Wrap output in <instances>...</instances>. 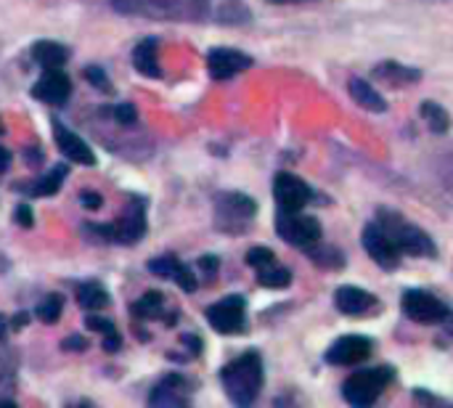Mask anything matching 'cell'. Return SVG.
Here are the masks:
<instances>
[{
	"mask_svg": "<svg viewBox=\"0 0 453 408\" xmlns=\"http://www.w3.org/2000/svg\"><path fill=\"white\" fill-rule=\"evenodd\" d=\"M369 356H372V340L361 335H348V337H340L326 350L324 358L332 366H356V364H364Z\"/></svg>",
	"mask_w": 453,
	"mask_h": 408,
	"instance_id": "cell-12",
	"label": "cell"
},
{
	"mask_svg": "<svg viewBox=\"0 0 453 408\" xmlns=\"http://www.w3.org/2000/svg\"><path fill=\"white\" fill-rule=\"evenodd\" d=\"M334 303L345 316H366L380 308V300L358 287H340L334 295Z\"/></svg>",
	"mask_w": 453,
	"mask_h": 408,
	"instance_id": "cell-17",
	"label": "cell"
},
{
	"mask_svg": "<svg viewBox=\"0 0 453 408\" xmlns=\"http://www.w3.org/2000/svg\"><path fill=\"white\" fill-rule=\"evenodd\" d=\"M188 404V382L178 374L165 377L149 396V406L154 408H180Z\"/></svg>",
	"mask_w": 453,
	"mask_h": 408,
	"instance_id": "cell-14",
	"label": "cell"
},
{
	"mask_svg": "<svg viewBox=\"0 0 453 408\" xmlns=\"http://www.w3.org/2000/svg\"><path fill=\"white\" fill-rule=\"evenodd\" d=\"M380 215H382V218H380L382 228L390 234V239L395 242V247L401 250V255H411V258H435V255H438L433 239H430L422 228L406 223L398 212L382 210Z\"/></svg>",
	"mask_w": 453,
	"mask_h": 408,
	"instance_id": "cell-3",
	"label": "cell"
},
{
	"mask_svg": "<svg viewBox=\"0 0 453 408\" xmlns=\"http://www.w3.org/2000/svg\"><path fill=\"white\" fill-rule=\"evenodd\" d=\"M96 231L101 236L117 242V244H135V242H141V236L146 234V202L141 196H133L125 204V210H122V215H119L117 223L101 226Z\"/></svg>",
	"mask_w": 453,
	"mask_h": 408,
	"instance_id": "cell-7",
	"label": "cell"
},
{
	"mask_svg": "<svg viewBox=\"0 0 453 408\" xmlns=\"http://www.w3.org/2000/svg\"><path fill=\"white\" fill-rule=\"evenodd\" d=\"M117 13L159 21H204L218 19L212 0H109Z\"/></svg>",
	"mask_w": 453,
	"mask_h": 408,
	"instance_id": "cell-1",
	"label": "cell"
},
{
	"mask_svg": "<svg viewBox=\"0 0 453 408\" xmlns=\"http://www.w3.org/2000/svg\"><path fill=\"white\" fill-rule=\"evenodd\" d=\"M64 348H66V350L80 353V350H85V348H88V343H85L82 337H66V340H64Z\"/></svg>",
	"mask_w": 453,
	"mask_h": 408,
	"instance_id": "cell-37",
	"label": "cell"
},
{
	"mask_svg": "<svg viewBox=\"0 0 453 408\" xmlns=\"http://www.w3.org/2000/svg\"><path fill=\"white\" fill-rule=\"evenodd\" d=\"M422 117L427 119V125L433 127V133H449V125H451V119H449V112L441 106V104H433V101H425L422 104Z\"/></svg>",
	"mask_w": 453,
	"mask_h": 408,
	"instance_id": "cell-27",
	"label": "cell"
},
{
	"mask_svg": "<svg viewBox=\"0 0 453 408\" xmlns=\"http://www.w3.org/2000/svg\"><path fill=\"white\" fill-rule=\"evenodd\" d=\"M276 260V255L268 250V247H252L250 252H247V263L257 271V268H263V266H268V263H273Z\"/></svg>",
	"mask_w": 453,
	"mask_h": 408,
	"instance_id": "cell-30",
	"label": "cell"
},
{
	"mask_svg": "<svg viewBox=\"0 0 453 408\" xmlns=\"http://www.w3.org/2000/svg\"><path fill=\"white\" fill-rule=\"evenodd\" d=\"M393 380V369L390 366H377V369H364V372H356L353 377H348V382L342 385V398L350 404V406H372L382 390L390 385Z\"/></svg>",
	"mask_w": 453,
	"mask_h": 408,
	"instance_id": "cell-4",
	"label": "cell"
},
{
	"mask_svg": "<svg viewBox=\"0 0 453 408\" xmlns=\"http://www.w3.org/2000/svg\"><path fill=\"white\" fill-rule=\"evenodd\" d=\"M56 146L61 149V154H66V159H72V162H80V165H96V154H93V149L80 138V135H74L69 127H61V125H56Z\"/></svg>",
	"mask_w": 453,
	"mask_h": 408,
	"instance_id": "cell-18",
	"label": "cell"
},
{
	"mask_svg": "<svg viewBox=\"0 0 453 408\" xmlns=\"http://www.w3.org/2000/svg\"><path fill=\"white\" fill-rule=\"evenodd\" d=\"M226 396L236 406H252L263 388V361L257 353H244L220 372Z\"/></svg>",
	"mask_w": 453,
	"mask_h": 408,
	"instance_id": "cell-2",
	"label": "cell"
},
{
	"mask_svg": "<svg viewBox=\"0 0 453 408\" xmlns=\"http://www.w3.org/2000/svg\"><path fill=\"white\" fill-rule=\"evenodd\" d=\"M0 135H3V122H0Z\"/></svg>",
	"mask_w": 453,
	"mask_h": 408,
	"instance_id": "cell-45",
	"label": "cell"
},
{
	"mask_svg": "<svg viewBox=\"0 0 453 408\" xmlns=\"http://www.w3.org/2000/svg\"><path fill=\"white\" fill-rule=\"evenodd\" d=\"M64 178H66V167L64 165H56L48 175H42L29 191L35 194V196H53L56 191H58V186L64 183Z\"/></svg>",
	"mask_w": 453,
	"mask_h": 408,
	"instance_id": "cell-26",
	"label": "cell"
},
{
	"mask_svg": "<svg viewBox=\"0 0 453 408\" xmlns=\"http://www.w3.org/2000/svg\"><path fill=\"white\" fill-rule=\"evenodd\" d=\"M149 271L151 273H157V276H162V279H173L183 292H196V276L178 260V258H173V255H162V258H154L151 263H149Z\"/></svg>",
	"mask_w": 453,
	"mask_h": 408,
	"instance_id": "cell-16",
	"label": "cell"
},
{
	"mask_svg": "<svg viewBox=\"0 0 453 408\" xmlns=\"http://www.w3.org/2000/svg\"><path fill=\"white\" fill-rule=\"evenodd\" d=\"M250 66H252V58L234 48H215L207 56V69L215 80H231Z\"/></svg>",
	"mask_w": 453,
	"mask_h": 408,
	"instance_id": "cell-13",
	"label": "cell"
},
{
	"mask_svg": "<svg viewBox=\"0 0 453 408\" xmlns=\"http://www.w3.org/2000/svg\"><path fill=\"white\" fill-rule=\"evenodd\" d=\"M80 204H82L85 210H98V207L104 204V196H98L96 191H82V194H80Z\"/></svg>",
	"mask_w": 453,
	"mask_h": 408,
	"instance_id": "cell-33",
	"label": "cell"
},
{
	"mask_svg": "<svg viewBox=\"0 0 453 408\" xmlns=\"http://www.w3.org/2000/svg\"><path fill=\"white\" fill-rule=\"evenodd\" d=\"M255 212H257V204L247 194L228 191V194H220L218 202H215V223L226 234L247 231L252 218H255Z\"/></svg>",
	"mask_w": 453,
	"mask_h": 408,
	"instance_id": "cell-5",
	"label": "cell"
},
{
	"mask_svg": "<svg viewBox=\"0 0 453 408\" xmlns=\"http://www.w3.org/2000/svg\"><path fill=\"white\" fill-rule=\"evenodd\" d=\"M446 183H449V189L453 191V151H449V170H446Z\"/></svg>",
	"mask_w": 453,
	"mask_h": 408,
	"instance_id": "cell-41",
	"label": "cell"
},
{
	"mask_svg": "<svg viewBox=\"0 0 453 408\" xmlns=\"http://www.w3.org/2000/svg\"><path fill=\"white\" fill-rule=\"evenodd\" d=\"M61 308H64V300L58 295H48L40 305H37V319L42 324H56L58 316H61Z\"/></svg>",
	"mask_w": 453,
	"mask_h": 408,
	"instance_id": "cell-28",
	"label": "cell"
},
{
	"mask_svg": "<svg viewBox=\"0 0 453 408\" xmlns=\"http://www.w3.org/2000/svg\"><path fill=\"white\" fill-rule=\"evenodd\" d=\"M133 64L141 74L146 77H159L162 69H159V42L157 37H146L135 45L133 50Z\"/></svg>",
	"mask_w": 453,
	"mask_h": 408,
	"instance_id": "cell-19",
	"label": "cell"
},
{
	"mask_svg": "<svg viewBox=\"0 0 453 408\" xmlns=\"http://www.w3.org/2000/svg\"><path fill=\"white\" fill-rule=\"evenodd\" d=\"M32 56H35V61H37L40 66H45V69H58V66H64V64L69 61V50H66L61 42H53V40H40V42H35Z\"/></svg>",
	"mask_w": 453,
	"mask_h": 408,
	"instance_id": "cell-20",
	"label": "cell"
},
{
	"mask_svg": "<svg viewBox=\"0 0 453 408\" xmlns=\"http://www.w3.org/2000/svg\"><path fill=\"white\" fill-rule=\"evenodd\" d=\"M5 332H8V321H5V316L0 313V340H5Z\"/></svg>",
	"mask_w": 453,
	"mask_h": 408,
	"instance_id": "cell-43",
	"label": "cell"
},
{
	"mask_svg": "<svg viewBox=\"0 0 453 408\" xmlns=\"http://www.w3.org/2000/svg\"><path fill=\"white\" fill-rule=\"evenodd\" d=\"M207 321L220 335H242L247 329V303L239 295H231L212 308H207Z\"/></svg>",
	"mask_w": 453,
	"mask_h": 408,
	"instance_id": "cell-8",
	"label": "cell"
},
{
	"mask_svg": "<svg viewBox=\"0 0 453 408\" xmlns=\"http://www.w3.org/2000/svg\"><path fill=\"white\" fill-rule=\"evenodd\" d=\"M77 303L85 311H98L109 305V292L98 281H85L82 287H77Z\"/></svg>",
	"mask_w": 453,
	"mask_h": 408,
	"instance_id": "cell-22",
	"label": "cell"
},
{
	"mask_svg": "<svg viewBox=\"0 0 453 408\" xmlns=\"http://www.w3.org/2000/svg\"><path fill=\"white\" fill-rule=\"evenodd\" d=\"M257 281H260V287L281 289V287H289L292 273H289V268H284V266H279V263L273 260V263L257 268Z\"/></svg>",
	"mask_w": 453,
	"mask_h": 408,
	"instance_id": "cell-23",
	"label": "cell"
},
{
	"mask_svg": "<svg viewBox=\"0 0 453 408\" xmlns=\"http://www.w3.org/2000/svg\"><path fill=\"white\" fill-rule=\"evenodd\" d=\"M162 311H165L162 292H146L143 297H138L133 303V316L135 319H159V316H165Z\"/></svg>",
	"mask_w": 453,
	"mask_h": 408,
	"instance_id": "cell-24",
	"label": "cell"
},
{
	"mask_svg": "<svg viewBox=\"0 0 453 408\" xmlns=\"http://www.w3.org/2000/svg\"><path fill=\"white\" fill-rule=\"evenodd\" d=\"M11 327H13V329H24V327H27V313H19V316H13Z\"/></svg>",
	"mask_w": 453,
	"mask_h": 408,
	"instance_id": "cell-42",
	"label": "cell"
},
{
	"mask_svg": "<svg viewBox=\"0 0 453 408\" xmlns=\"http://www.w3.org/2000/svg\"><path fill=\"white\" fill-rule=\"evenodd\" d=\"M11 167V151L8 149H0V173H5Z\"/></svg>",
	"mask_w": 453,
	"mask_h": 408,
	"instance_id": "cell-40",
	"label": "cell"
},
{
	"mask_svg": "<svg viewBox=\"0 0 453 408\" xmlns=\"http://www.w3.org/2000/svg\"><path fill=\"white\" fill-rule=\"evenodd\" d=\"M199 268H202L204 273L212 276V273L218 271V258H202V260H199Z\"/></svg>",
	"mask_w": 453,
	"mask_h": 408,
	"instance_id": "cell-38",
	"label": "cell"
},
{
	"mask_svg": "<svg viewBox=\"0 0 453 408\" xmlns=\"http://www.w3.org/2000/svg\"><path fill=\"white\" fill-rule=\"evenodd\" d=\"M32 96L45 101V104H53V106H61L66 104V98L72 96V82L64 72L58 69H48L45 77H40L32 88Z\"/></svg>",
	"mask_w": 453,
	"mask_h": 408,
	"instance_id": "cell-15",
	"label": "cell"
},
{
	"mask_svg": "<svg viewBox=\"0 0 453 408\" xmlns=\"http://www.w3.org/2000/svg\"><path fill=\"white\" fill-rule=\"evenodd\" d=\"M364 250L385 271H393L401 263V250L395 247V242L390 239V234L382 228L380 220H374L364 228Z\"/></svg>",
	"mask_w": 453,
	"mask_h": 408,
	"instance_id": "cell-10",
	"label": "cell"
},
{
	"mask_svg": "<svg viewBox=\"0 0 453 408\" xmlns=\"http://www.w3.org/2000/svg\"><path fill=\"white\" fill-rule=\"evenodd\" d=\"M13 369L8 358L0 353V404H13Z\"/></svg>",
	"mask_w": 453,
	"mask_h": 408,
	"instance_id": "cell-29",
	"label": "cell"
},
{
	"mask_svg": "<svg viewBox=\"0 0 453 408\" xmlns=\"http://www.w3.org/2000/svg\"><path fill=\"white\" fill-rule=\"evenodd\" d=\"M348 90H350V96H353V101H356L358 106H364V109H369V112H374V114H382V112L388 109L385 98H382L369 82H364V80H358V77H353V80L348 82Z\"/></svg>",
	"mask_w": 453,
	"mask_h": 408,
	"instance_id": "cell-21",
	"label": "cell"
},
{
	"mask_svg": "<svg viewBox=\"0 0 453 408\" xmlns=\"http://www.w3.org/2000/svg\"><path fill=\"white\" fill-rule=\"evenodd\" d=\"M114 117H117V122H122V125H133V122L138 119V112H135L133 104H119V106L114 109Z\"/></svg>",
	"mask_w": 453,
	"mask_h": 408,
	"instance_id": "cell-32",
	"label": "cell"
},
{
	"mask_svg": "<svg viewBox=\"0 0 453 408\" xmlns=\"http://www.w3.org/2000/svg\"><path fill=\"white\" fill-rule=\"evenodd\" d=\"M403 313L417 324H441L451 316L449 305L430 292L409 289L403 292Z\"/></svg>",
	"mask_w": 453,
	"mask_h": 408,
	"instance_id": "cell-9",
	"label": "cell"
},
{
	"mask_svg": "<svg viewBox=\"0 0 453 408\" xmlns=\"http://www.w3.org/2000/svg\"><path fill=\"white\" fill-rule=\"evenodd\" d=\"M273 3H300V0H273Z\"/></svg>",
	"mask_w": 453,
	"mask_h": 408,
	"instance_id": "cell-44",
	"label": "cell"
},
{
	"mask_svg": "<svg viewBox=\"0 0 453 408\" xmlns=\"http://www.w3.org/2000/svg\"><path fill=\"white\" fill-rule=\"evenodd\" d=\"M377 77H382V80H388V82L403 85V82H417V80H419V72H417V69H409V66H401V64H395V61H390V64H380V66H377Z\"/></svg>",
	"mask_w": 453,
	"mask_h": 408,
	"instance_id": "cell-25",
	"label": "cell"
},
{
	"mask_svg": "<svg viewBox=\"0 0 453 408\" xmlns=\"http://www.w3.org/2000/svg\"><path fill=\"white\" fill-rule=\"evenodd\" d=\"M85 80L88 82H93L98 90H104V93H111L114 88H111V80L106 77V72L104 69H98V66H88L85 69Z\"/></svg>",
	"mask_w": 453,
	"mask_h": 408,
	"instance_id": "cell-31",
	"label": "cell"
},
{
	"mask_svg": "<svg viewBox=\"0 0 453 408\" xmlns=\"http://www.w3.org/2000/svg\"><path fill=\"white\" fill-rule=\"evenodd\" d=\"M276 231L287 244L300 250L321 244V223L311 215H300L297 210H281L276 218Z\"/></svg>",
	"mask_w": 453,
	"mask_h": 408,
	"instance_id": "cell-6",
	"label": "cell"
},
{
	"mask_svg": "<svg viewBox=\"0 0 453 408\" xmlns=\"http://www.w3.org/2000/svg\"><path fill=\"white\" fill-rule=\"evenodd\" d=\"M106 353H117L119 350V335L117 332H109V335H104V345H101Z\"/></svg>",
	"mask_w": 453,
	"mask_h": 408,
	"instance_id": "cell-36",
	"label": "cell"
},
{
	"mask_svg": "<svg viewBox=\"0 0 453 408\" xmlns=\"http://www.w3.org/2000/svg\"><path fill=\"white\" fill-rule=\"evenodd\" d=\"M183 345L191 348V353H199V350H202V340L194 337V335H186V337H183Z\"/></svg>",
	"mask_w": 453,
	"mask_h": 408,
	"instance_id": "cell-39",
	"label": "cell"
},
{
	"mask_svg": "<svg viewBox=\"0 0 453 408\" xmlns=\"http://www.w3.org/2000/svg\"><path fill=\"white\" fill-rule=\"evenodd\" d=\"M88 327H90L93 332H101V335H109V332H114L111 321H106V319H98V316H90V319H88Z\"/></svg>",
	"mask_w": 453,
	"mask_h": 408,
	"instance_id": "cell-35",
	"label": "cell"
},
{
	"mask_svg": "<svg viewBox=\"0 0 453 408\" xmlns=\"http://www.w3.org/2000/svg\"><path fill=\"white\" fill-rule=\"evenodd\" d=\"M13 220H16L19 226L29 228V226H32V210H29L27 204H19V207L13 210Z\"/></svg>",
	"mask_w": 453,
	"mask_h": 408,
	"instance_id": "cell-34",
	"label": "cell"
},
{
	"mask_svg": "<svg viewBox=\"0 0 453 408\" xmlns=\"http://www.w3.org/2000/svg\"><path fill=\"white\" fill-rule=\"evenodd\" d=\"M273 196L281 210H303L313 199V189L292 173H279L273 181Z\"/></svg>",
	"mask_w": 453,
	"mask_h": 408,
	"instance_id": "cell-11",
	"label": "cell"
}]
</instances>
